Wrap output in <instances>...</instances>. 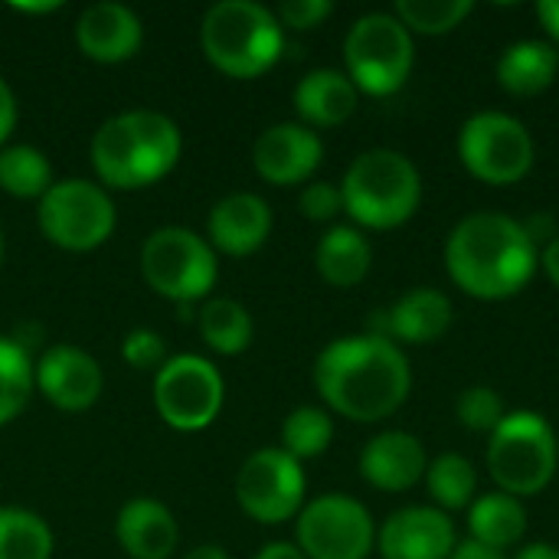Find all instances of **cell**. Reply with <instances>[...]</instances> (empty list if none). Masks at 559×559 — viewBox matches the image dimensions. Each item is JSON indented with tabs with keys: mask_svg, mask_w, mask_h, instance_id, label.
<instances>
[{
	"mask_svg": "<svg viewBox=\"0 0 559 559\" xmlns=\"http://www.w3.org/2000/svg\"><path fill=\"white\" fill-rule=\"evenodd\" d=\"M449 559H508L504 554H498V550H491V547H481V544H475V540H465V544H455V550H452V557Z\"/></svg>",
	"mask_w": 559,
	"mask_h": 559,
	"instance_id": "obj_39",
	"label": "cell"
},
{
	"mask_svg": "<svg viewBox=\"0 0 559 559\" xmlns=\"http://www.w3.org/2000/svg\"><path fill=\"white\" fill-rule=\"evenodd\" d=\"M360 105L357 85L341 69H314L295 88V111L308 128H337Z\"/></svg>",
	"mask_w": 559,
	"mask_h": 559,
	"instance_id": "obj_22",
	"label": "cell"
},
{
	"mask_svg": "<svg viewBox=\"0 0 559 559\" xmlns=\"http://www.w3.org/2000/svg\"><path fill=\"white\" fill-rule=\"evenodd\" d=\"M223 377L219 370L197 354L167 357L154 377V406L157 416L177 432L206 429L223 409Z\"/></svg>",
	"mask_w": 559,
	"mask_h": 559,
	"instance_id": "obj_11",
	"label": "cell"
},
{
	"mask_svg": "<svg viewBox=\"0 0 559 559\" xmlns=\"http://www.w3.org/2000/svg\"><path fill=\"white\" fill-rule=\"evenodd\" d=\"M180 128L160 111H121L92 138V167L105 187L141 190L167 177L180 160Z\"/></svg>",
	"mask_w": 559,
	"mask_h": 559,
	"instance_id": "obj_3",
	"label": "cell"
},
{
	"mask_svg": "<svg viewBox=\"0 0 559 559\" xmlns=\"http://www.w3.org/2000/svg\"><path fill=\"white\" fill-rule=\"evenodd\" d=\"M141 275L167 301L193 305L210 295L219 275L213 246L183 226H164L141 246Z\"/></svg>",
	"mask_w": 559,
	"mask_h": 559,
	"instance_id": "obj_8",
	"label": "cell"
},
{
	"mask_svg": "<svg viewBox=\"0 0 559 559\" xmlns=\"http://www.w3.org/2000/svg\"><path fill=\"white\" fill-rule=\"evenodd\" d=\"M118 544L131 559H170L177 550V521L154 498H134L115 524Z\"/></svg>",
	"mask_w": 559,
	"mask_h": 559,
	"instance_id": "obj_21",
	"label": "cell"
},
{
	"mask_svg": "<svg viewBox=\"0 0 559 559\" xmlns=\"http://www.w3.org/2000/svg\"><path fill=\"white\" fill-rule=\"evenodd\" d=\"M452 301L436 288H413L370 318V334L393 344H432L452 328Z\"/></svg>",
	"mask_w": 559,
	"mask_h": 559,
	"instance_id": "obj_17",
	"label": "cell"
},
{
	"mask_svg": "<svg viewBox=\"0 0 559 559\" xmlns=\"http://www.w3.org/2000/svg\"><path fill=\"white\" fill-rule=\"evenodd\" d=\"M426 468H429V459H426L423 442L400 429L373 436L367 449L360 452V475L367 485L380 491H406L419 478H426Z\"/></svg>",
	"mask_w": 559,
	"mask_h": 559,
	"instance_id": "obj_20",
	"label": "cell"
},
{
	"mask_svg": "<svg viewBox=\"0 0 559 559\" xmlns=\"http://www.w3.org/2000/svg\"><path fill=\"white\" fill-rule=\"evenodd\" d=\"M49 187L52 170L39 147L13 144L0 151V190H7L16 200H43Z\"/></svg>",
	"mask_w": 559,
	"mask_h": 559,
	"instance_id": "obj_28",
	"label": "cell"
},
{
	"mask_svg": "<svg viewBox=\"0 0 559 559\" xmlns=\"http://www.w3.org/2000/svg\"><path fill=\"white\" fill-rule=\"evenodd\" d=\"M121 357L134 367V370H160L167 364V347H164V337L157 331H147V328H138V331H128L124 341H121Z\"/></svg>",
	"mask_w": 559,
	"mask_h": 559,
	"instance_id": "obj_34",
	"label": "cell"
},
{
	"mask_svg": "<svg viewBox=\"0 0 559 559\" xmlns=\"http://www.w3.org/2000/svg\"><path fill=\"white\" fill-rule=\"evenodd\" d=\"M29 393H33L29 354L16 341L0 337V426L13 423L23 413Z\"/></svg>",
	"mask_w": 559,
	"mask_h": 559,
	"instance_id": "obj_32",
	"label": "cell"
},
{
	"mask_svg": "<svg viewBox=\"0 0 559 559\" xmlns=\"http://www.w3.org/2000/svg\"><path fill=\"white\" fill-rule=\"evenodd\" d=\"M62 3H13V10H20V13H52V10H59Z\"/></svg>",
	"mask_w": 559,
	"mask_h": 559,
	"instance_id": "obj_44",
	"label": "cell"
},
{
	"mask_svg": "<svg viewBox=\"0 0 559 559\" xmlns=\"http://www.w3.org/2000/svg\"><path fill=\"white\" fill-rule=\"evenodd\" d=\"M468 531H472L475 544L504 554L508 547L521 544V537L527 531V511L518 498H511L504 491H491V495H481L472 501Z\"/></svg>",
	"mask_w": 559,
	"mask_h": 559,
	"instance_id": "obj_25",
	"label": "cell"
},
{
	"mask_svg": "<svg viewBox=\"0 0 559 559\" xmlns=\"http://www.w3.org/2000/svg\"><path fill=\"white\" fill-rule=\"evenodd\" d=\"M236 501L259 524H285L305 508V472L282 449L249 455L236 475Z\"/></svg>",
	"mask_w": 559,
	"mask_h": 559,
	"instance_id": "obj_13",
	"label": "cell"
},
{
	"mask_svg": "<svg viewBox=\"0 0 559 559\" xmlns=\"http://www.w3.org/2000/svg\"><path fill=\"white\" fill-rule=\"evenodd\" d=\"M33 383L56 409L82 413L98 403L105 377L95 357H88L79 347L59 344L39 357V364L33 367Z\"/></svg>",
	"mask_w": 559,
	"mask_h": 559,
	"instance_id": "obj_15",
	"label": "cell"
},
{
	"mask_svg": "<svg viewBox=\"0 0 559 559\" xmlns=\"http://www.w3.org/2000/svg\"><path fill=\"white\" fill-rule=\"evenodd\" d=\"M413 33L393 13H367L347 29L344 66L357 92L377 98L400 92L413 72Z\"/></svg>",
	"mask_w": 559,
	"mask_h": 559,
	"instance_id": "obj_7",
	"label": "cell"
},
{
	"mask_svg": "<svg viewBox=\"0 0 559 559\" xmlns=\"http://www.w3.org/2000/svg\"><path fill=\"white\" fill-rule=\"evenodd\" d=\"M43 236L66 252H92L115 233V203L92 180L52 183L36 210Z\"/></svg>",
	"mask_w": 559,
	"mask_h": 559,
	"instance_id": "obj_10",
	"label": "cell"
},
{
	"mask_svg": "<svg viewBox=\"0 0 559 559\" xmlns=\"http://www.w3.org/2000/svg\"><path fill=\"white\" fill-rule=\"evenodd\" d=\"M295 537L308 559H367L377 544V527L357 498L321 495L301 508Z\"/></svg>",
	"mask_w": 559,
	"mask_h": 559,
	"instance_id": "obj_12",
	"label": "cell"
},
{
	"mask_svg": "<svg viewBox=\"0 0 559 559\" xmlns=\"http://www.w3.org/2000/svg\"><path fill=\"white\" fill-rule=\"evenodd\" d=\"M331 439H334L331 413H324L318 406H298L295 413H288V419L282 426V452H288L295 462L324 455Z\"/></svg>",
	"mask_w": 559,
	"mask_h": 559,
	"instance_id": "obj_31",
	"label": "cell"
},
{
	"mask_svg": "<svg viewBox=\"0 0 559 559\" xmlns=\"http://www.w3.org/2000/svg\"><path fill=\"white\" fill-rule=\"evenodd\" d=\"M272 233V210L255 193L223 197L206 219V242L223 255H252Z\"/></svg>",
	"mask_w": 559,
	"mask_h": 559,
	"instance_id": "obj_19",
	"label": "cell"
},
{
	"mask_svg": "<svg viewBox=\"0 0 559 559\" xmlns=\"http://www.w3.org/2000/svg\"><path fill=\"white\" fill-rule=\"evenodd\" d=\"M559 465V445L554 426L531 409L508 413L488 442V472L495 485L511 498L540 495Z\"/></svg>",
	"mask_w": 559,
	"mask_h": 559,
	"instance_id": "obj_6",
	"label": "cell"
},
{
	"mask_svg": "<svg viewBox=\"0 0 559 559\" xmlns=\"http://www.w3.org/2000/svg\"><path fill=\"white\" fill-rule=\"evenodd\" d=\"M377 544L383 559H449L455 524L439 508H403L383 521Z\"/></svg>",
	"mask_w": 559,
	"mask_h": 559,
	"instance_id": "obj_16",
	"label": "cell"
},
{
	"mask_svg": "<svg viewBox=\"0 0 559 559\" xmlns=\"http://www.w3.org/2000/svg\"><path fill=\"white\" fill-rule=\"evenodd\" d=\"M52 531L43 518L0 508V559H52Z\"/></svg>",
	"mask_w": 559,
	"mask_h": 559,
	"instance_id": "obj_29",
	"label": "cell"
},
{
	"mask_svg": "<svg viewBox=\"0 0 559 559\" xmlns=\"http://www.w3.org/2000/svg\"><path fill=\"white\" fill-rule=\"evenodd\" d=\"M540 265H544L547 278L559 288V233L554 239H547V246H544V252H540Z\"/></svg>",
	"mask_w": 559,
	"mask_h": 559,
	"instance_id": "obj_40",
	"label": "cell"
},
{
	"mask_svg": "<svg viewBox=\"0 0 559 559\" xmlns=\"http://www.w3.org/2000/svg\"><path fill=\"white\" fill-rule=\"evenodd\" d=\"M255 559H308L301 550H298V544H269V547H262Z\"/></svg>",
	"mask_w": 559,
	"mask_h": 559,
	"instance_id": "obj_41",
	"label": "cell"
},
{
	"mask_svg": "<svg viewBox=\"0 0 559 559\" xmlns=\"http://www.w3.org/2000/svg\"><path fill=\"white\" fill-rule=\"evenodd\" d=\"M537 20L544 23L550 43L559 49V0H544V3H537Z\"/></svg>",
	"mask_w": 559,
	"mask_h": 559,
	"instance_id": "obj_38",
	"label": "cell"
},
{
	"mask_svg": "<svg viewBox=\"0 0 559 559\" xmlns=\"http://www.w3.org/2000/svg\"><path fill=\"white\" fill-rule=\"evenodd\" d=\"M559 72V49L547 39H521L498 59V82L511 95H540Z\"/></svg>",
	"mask_w": 559,
	"mask_h": 559,
	"instance_id": "obj_23",
	"label": "cell"
},
{
	"mask_svg": "<svg viewBox=\"0 0 559 559\" xmlns=\"http://www.w3.org/2000/svg\"><path fill=\"white\" fill-rule=\"evenodd\" d=\"M445 269L465 295L501 301L531 282L537 269V242L521 219L504 213H472L449 233Z\"/></svg>",
	"mask_w": 559,
	"mask_h": 559,
	"instance_id": "obj_2",
	"label": "cell"
},
{
	"mask_svg": "<svg viewBox=\"0 0 559 559\" xmlns=\"http://www.w3.org/2000/svg\"><path fill=\"white\" fill-rule=\"evenodd\" d=\"M475 10L472 0H396L393 16L409 29L423 36H445L459 29L468 13Z\"/></svg>",
	"mask_w": 559,
	"mask_h": 559,
	"instance_id": "obj_30",
	"label": "cell"
},
{
	"mask_svg": "<svg viewBox=\"0 0 559 559\" xmlns=\"http://www.w3.org/2000/svg\"><path fill=\"white\" fill-rule=\"evenodd\" d=\"M197 328H200L203 344L223 357L242 354L255 334L252 314L246 311V305H239L233 298H210L197 314Z\"/></svg>",
	"mask_w": 559,
	"mask_h": 559,
	"instance_id": "obj_26",
	"label": "cell"
},
{
	"mask_svg": "<svg viewBox=\"0 0 559 559\" xmlns=\"http://www.w3.org/2000/svg\"><path fill=\"white\" fill-rule=\"evenodd\" d=\"M324 157L321 138L298 121H282L272 124L259 134L252 147V164L262 180L272 187H295L305 183Z\"/></svg>",
	"mask_w": 559,
	"mask_h": 559,
	"instance_id": "obj_14",
	"label": "cell"
},
{
	"mask_svg": "<svg viewBox=\"0 0 559 559\" xmlns=\"http://www.w3.org/2000/svg\"><path fill=\"white\" fill-rule=\"evenodd\" d=\"M331 0H288L275 10V20L282 23V29H314L331 16Z\"/></svg>",
	"mask_w": 559,
	"mask_h": 559,
	"instance_id": "obj_36",
	"label": "cell"
},
{
	"mask_svg": "<svg viewBox=\"0 0 559 559\" xmlns=\"http://www.w3.org/2000/svg\"><path fill=\"white\" fill-rule=\"evenodd\" d=\"M459 157L465 170L491 187H508L534 170L537 147L524 121L504 111H478L459 131Z\"/></svg>",
	"mask_w": 559,
	"mask_h": 559,
	"instance_id": "obj_9",
	"label": "cell"
},
{
	"mask_svg": "<svg viewBox=\"0 0 559 559\" xmlns=\"http://www.w3.org/2000/svg\"><path fill=\"white\" fill-rule=\"evenodd\" d=\"M426 485L439 511H462V508H472L478 495V472L465 455L445 452L432 459V465L426 468Z\"/></svg>",
	"mask_w": 559,
	"mask_h": 559,
	"instance_id": "obj_27",
	"label": "cell"
},
{
	"mask_svg": "<svg viewBox=\"0 0 559 559\" xmlns=\"http://www.w3.org/2000/svg\"><path fill=\"white\" fill-rule=\"evenodd\" d=\"M13 128H16V98L10 85L0 79V144L13 134Z\"/></svg>",
	"mask_w": 559,
	"mask_h": 559,
	"instance_id": "obj_37",
	"label": "cell"
},
{
	"mask_svg": "<svg viewBox=\"0 0 559 559\" xmlns=\"http://www.w3.org/2000/svg\"><path fill=\"white\" fill-rule=\"evenodd\" d=\"M455 416H459V423L465 429L491 436L504 423L508 409H504V400L498 396V390H491V386H468L459 396V403H455Z\"/></svg>",
	"mask_w": 559,
	"mask_h": 559,
	"instance_id": "obj_33",
	"label": "cell"
},
{
	"mask_svg": "<svg viewBox=\"0 0 559 559\" xmlns=\"http://www.w3.org/2000/svg\"><path fill=\"white\" fill-rule=\"evenodd\" d=\"M203 56L233 79H255L269 72L285 46V29L275 13L252 0H223L203 13Z\"/></svg>",
	"mask_w": 559,
	"mask_h": 559,
	"instance_id": "obj_4",
	"label": "cell"
},
{
	"mask_svg": "<svg viewBox=\"0 0 559 559\" xmlns=\"http://www.w3.org/2000/svg\"><path fill=\"white\" fill-rule=\"evenodd\" d=\"M144 39V26L138 20V13L124 3H92L82 10L79 23H75V43L79 49L92 59V62H124L141 49Z\"/></svg>",
	"mask_w": 559,
	"mask_h": 559,
	"instance_id": "obj_18",
	"label": "cell"
},
{
	"mask_svg": "<svg viewBox=\"0 0 559 559\" xmlns=\"http://www.w3.org/2000/svg\"><path fill=\"white\" fill-rule=\"evenodd\" d=\"M298 210L311 219V223H331L337 213H344V197H341V187L328 183V180H318V183H308L298 197Z\"/></svg>",
	"mask_w": 559,
	"mask_h": 559,
	"instance_id": "obj_35",
	"label": "cell"
},
{
	"mask_svg": "<svg viewBox=\"0 0 559 559\" xmlns=\"http://www.w3.org/2000/svg\"><path fill=\"white\" fill-rule=\"evenodd\" d=\"M0 252H3V239H0Z\"/></svg>",
	"mask_w": 559,
	"mask_h": 559,
	"instance_id": "obj_45",
	"label": "cell"
},
{
	"mask_svg": "<svg viewBox=\"0 0 559 559\" xmlns=\"http://www.w3.org/2000/svg\"><path fill=\"white\" fill-rule=\"evenodd\" d=\"M514 559H559V550L554 544H527L514 554Z\"/></svg>",
	"mask_w": 559,
	"mask_h": 559,
	"instance_id": "obj_42",
	"label": "cell"
},
{
	"mask_svg": "<svg viewBox=\"0 0 559 559\" xmlns=\"http://www.w3.org/2000/svg\"><path fill=\"white\" fill-rule=\"evenodd\" d=\"M183 559H229V554L216 544H203V547H193Z\"/></svg>",
	"mask_w": 559,
	"mask_h": 559,
	"instance_id": "obj_43",
	"label": "cell"
},
{
	"mask_svg": "<svg viewBox=\"0 0 559 559\" xmlns=\"http://www.w3.org/2000/svg\"><path fill=\"white\" fill-rule=\"evenodd\" d=\"M314 265L321 278L334 288H354L367 278L373 265V249L367 236L354 226H331L318 249H314Z\"/></svg>",
	"mask_w": 559,
	"mask_h": 559,
	"instance_id": "obj_24",
	"label": "cell"
},
{
	"mask_svg": "<svg viewBox=\"0 0 559 559\" xmlns=\"http://www.w3.org/2000/svg\"><path fill=\"white\" fill-rule=\"evenodd\" d=\"M341 197L344 213H350L357 226L396 229L419 210L423 177L406 154L393 147H373L354 157L341 180Z\"/></svg>",
	"mask_w": 559,
	"mask_h": 559,
	"instance_id": "obj_5",
	"label": "cell"
},
{
	"mask_svg": "<svg viewBox=\"0 0 559 559\" xmlns=\"http://www.w3.org/2000/svg\"><path fill=\"white\" fill-rule=\"evenodd\" d=\"M314 386L331 413L354 423H380L406 403L413 370L400 344L380 334H357L337 337L318 354Z\"/></svg>",
	"mask_w": 559,
	"mask_h": 559,
	"instance_id": "obj_1",
	"label": "cell"
},
{
	"mask_svg": "<svg viewBox=\"0 0 559 559\" xmlns=\"http://www.w3.org/2000/svg\"><path fill=\"white\" fill-rule=\"evenodd\" d=\"M557 445H559V439H557Z\"/></svg>",
	"mask_w": 559,
	"mask_h": 559,
	"instance_id": "obj_46",
	"label": "cell"
}]
</instances>
